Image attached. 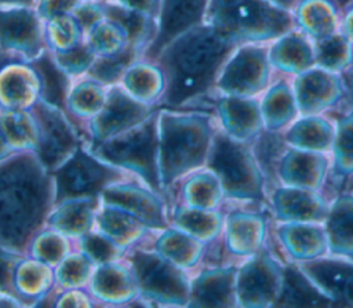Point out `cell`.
I'll return each mask as SVG.
<instances>
[{
  "label": "cell",
  "mask_w": 353,
  "mask_h": 308,
  "mask_svg": "<svg viewBox=\"0 0 353 308\" xmlns=\"http://www.w3.org/2000/svg\"><path fill=\"white\" fill-rule=\"evenodd\" d=\"M54 178L34 151L0 157V246L29 256L54 207Z\"/></svg>",
  "instance_id": "6da1fadb"
},
{
  "label": "cell",
  "mask_w": 353,
  "mask_h": 308,
  "mask_svg": "<svg viewBox=\"0 0 353 308\" xmlns=\"http://www.w3.org/2000/svg\"><path fill=\"white\" fill-rule=\"evenodd\" d=\"M236 44L203 22L175 37L154 59L165 88L160 108H190L214 88L216 76Z\"/></svg>",
  "instance_id": "7a4b0ae2"
},
{
  "label": "cell",
  "mask_w": 353,
  "mask_h": 308,
  "mask_svg": "<svg viewBox=\"0 0 353 308\" xmlns=\"http://www.w3.org/2000/svg\"><path fill=\"white\" fill-rule=\"evenodd\" d=\"M216 130V117L208 112L159 106L157 164L163 196L207 166Z\"/></svg>",
  "instance_id": "3957f363"
},
{
  "label": "cell",
  "mask_w": 353,
  "mask_h": 308,
  "mask_svg": "<svg viewBox=\"0 0 353 308\" xmlns=\"http://www.w3.org/2000/svg\"><path fill=\"white\" fill-rule=\"evenodd\" d=\"M204 22L236 46L276 40L294 25L290 10L268 0H208Z\"/></svg>",
  "instance_id": "277c9868"
},
{
  "label": "cell",
  "mask_w": 353,
  "mask_h": 308,
  "mask_svg": "<svg viewBox=\"0 0 353 308\" xmlns=\"http://www.w3.org/2000/svg\"><path fill=\"white\" fill-rule=\"evenodd\" d=\"M225 191L226 200L259 203L266 200V180L251 144L226 135L218 126L207 166Z\"/></svg>",
  "instance_id": "5b68a950"
},
{
  "label": "cell",
  "mask_w": 353,
  "mask_h": 308,
  "mask_svg": "<svg viewBox=\"0 0 353 308\" xmlns=\"http://www.w3.org/2000/svg\"><path fill=\"white\" fill-rule=\"evenodd\" d=\"M156 108L138 124L95 145H84L99 159L134 174L141 182L161 193L159 182V139Z\"/></svg>",
  "instance_id": "8992f818"
},
{
  "label": "cell",
  "mask_w": 353,
  "mask_h": 308,
  "mask_svg": "<svg viewBox=\"0 0 353 308\" xmlns=\"http://www.w3.org/2000/svg\"><path fill=\"white\" fill-rule=\"evenodd\" d=\"M124 260L130 265L138 286L142 305L188 307L192 273L164 258L152 244L131 247Z\"/></svg>",
  "instance_id": "52a82bcc"
},
{
  "label": "cell",
  "mask_w": 353,
  "mask_h": 308,
  "mask_svg": "<svg viewBox=\"0 0 353 308\" xmlns=\"http://www.w3.org/2000/svg\"><path fill=\"white\" fill-rule=\"evenodd\" d=\"M54 206L79 198H99L102 191L120 181H139L134 174L95 156L84 144L57 170Z\"/></svg>",
  "instance_id": "ba28073f"
},
{
  "label": "cell",
  "mask_w": 353,
  "mask_h": 308,
  "mask_svg": "<svg viewBox=\"0 0 353 308\" xmlns=\"http://www.w3.org/2000/svg\"><path fill=\"white\" fill-rule=\"evenodd\" d=\"M270 66L265 47L239 44L223 62L212 90L218 95L258 97L269 86Z\"/></svg>",
  "instance_id": "9c48e42d"
},
{
  "label": "cell",
  "mask_w": 353,
  "mask_h": 308,
  "mask_svg": "<svg viewBox=\"0 0 353 308\" xmlns=\"http://www.w3.org/2000/svg\"><path fill=\"white\" fill-rule=\"evenodd\" d=\"M285 267L269 251L244 258L237 265V307L266 308L279 304L285 283Z\"/></svg>",
  "instance_id": "30bf717a"
},
{
  "label": "cell",
  "mask_w": 353,
  "mask_h": 308,
  "mask_svg": "<svg viewBox=\"0 0 353 308\" xmlns=\"http://www.w3.org/2000/svg\"><path fill=\"white\" fill-rule=\"evenodd\" d=\"M30 110L39 127V144L34 152L44 167L52 173L77 151L84 137L65 109L43 98Z\"/></svg>",
  "instance_id": "8fae6325"
},
{
  "label": "cell",
  "mask_w": 353,
  "mask_h": 308,
  "mask_svg": "<svg viewBox=\"0 0 353 308\" xmlns=\"http://www.w3.org/2000/svg\"><path fill=\"white\" fill-rule=\"evenodd\" d=\"M48 50L44 21L34 6L0 4V51L32 62Z\"/></svg>",
  "instance_id": "7c38bea8"
},
{
  "label": "cell",
  "mask_w": 353,
  "mask_h": 308,
  "mask_svg": "<svg viewBox=\"0 0 353 308\" xmlns=\"http://www.w3.org/2000/svg\"><path fill=\"white\" fill-rule=\"evenodd\" d=\"M156 108L130 95L121 84L110 86L102 109L84 127L83 142L88 146L108 139L146 119Z\"/></svg>",
  "instance_id": "4fadbf2b"
},
{
  "label": "cell",
  "mask_w": 353,
  "mask_h": 308,
  "mask_svg": "<svg viewBox=\"0 0 353 308\" xmlns=\"http://www.w3.org/2000/svg\"><path fill=\"white\" fill-rule=\"evenodd\" d=\"M99 198L102 204L123 210L154 231L171 225L164 196L141 181L114 182L106 186Z\"/></svg>",
  "instance_id": "5bb4252c"
},
{
  "label": "cell",
  "mask_w": 353,
  "mask_h": 308,
  "mask_svg": "<svg viewBox=\"0 0 353 308\" xmlns=\"http://www.w3.org/2000/svg\"><path fill=\"white\" fill-rule=\"evenodd\" d=\"M295 265L328 301L353 307V258L324 256Z\"/></svg>",
  "instance_id": "9a60e30c"
},
{
  "label": "cell",
  "mask_w": 353,
  "mask_h": 308,
  "mask_svg": "<svg viewBox=\"0 0 353 308\" xmlns=\"http://www.w3.org/2000/svg\"><path fill=\"white\" fill-rule=\"evenodd\" d=\"M208 0H160L157 32L142 58L154 61L175 37L204 22Z\"/></svg>",
  "instance_id": "2e32d148"
},
{
  "label": "cell",
  "mask_w": 353,
  "mask_h": 308,
  "mask_svg": "<svg viewBox=\"0 0 353 308\" xmlns=\"http://www.w3.org/2000/svg\"><path fill=\"white\" fill-rule=\"evenodd\" d=\"M215 112L219 128L236 141L252 144L265 133L256 97L218 95Z\"/></svg>",
  "instance_id": "e0dca14e"
},
{
  "label": "cell",
  "mask_w": 353,
  "mask_h": 308,
  "mask_svg": "<svg viewBox=\"0 0 353 308\" xmlns=\"http://www.w3.org/2000/svg\"><path fill=\"white\" fill-rule=\"evenodd\" d=\"M236 275L237 265H211L192 272L188 307H237Z\"/></svg>",
  "instance_id": "ac0fdd59"
},
{
  "label": "cell",
  "mask_w": 353,
  "mask_h": 308,
  "mask_svg": "<svg viewBox=\"0 0 353 308\" xmlns=\"http://www.w3.org/2000/svg\"><path fill=\"white\" fill-rule=\"evenodd\" d=\"M294 93L301 115H323L343 95L338 73L313 66L295 76Z\"/></svg>",
  "instance_id": "d6986e66"
},
{
  "label": "cell",
  "mask_w": 353,
  "mask_h": 308,
  "mask_svg": "<svg viewBox=\"0 0 353 308\" xmlns=\"http://www.w3.org/2000/svg\"><path fill=\"white\" fill-rule=\"evenodd\" d=\"M277 222H324L330 202L320 191L280 184L269 196Z\"/></svg>",
  "instance_id": "ffe728a7"
},
{
  "label": "cell",
  "mask_w": 353,
  "mask_h": 308,
  "mask_svg": "<svg viewBox=\"0 0 353 308\" xmlns=\"http://www.w3.org/2000/svg\"><path fill=\"white\" fill-rule=\"evenodd\" d=\"M87 289L98 305H132L138 297L137 280L124 258L97 265Z\"/></svg>",
  "instance_id": "44dd1931"
},
{
  "label": "cell",
  "mask_w": 353,
  "mask_h": 308,
  "mask_svg": "<svg viewBox=\"0 0 353 308\" xmlns=\"http://www.w3.org/2000/svg\"><path fill=\"white\" fill-rule=\"evenodd\" d=\"M331 169L328 153L288 148L281 153L277 163L279 182L288 186L321 191Z\"/></svg>",
  "instance_id": "7402d4cb"
},
{
  "label": "cell",
  "mask_w": 353,
  "mask_h": 308,
  "mask_svg": "<svg viewBox=\"0 0 353 308\" xmlns=\"http://www.w3.org/2000/svg\"><path fill=\"white\" fill-rule=\"evenodd\" d=\"M266 231V218L259 213L245 210L226 213L222 232L225 249L234 257H251L265 249Z\"/></svg>",
  "instance_id": "603a6c76"
},
{
  "label": "cell",
  "mask_w": 353,
  "mask_h": 308,
  "mask_svg": "<svg viewBox=\"0 0 353 308\" xmlns=\"http://www.w3.org/2000/svg\"><path fill=\"white\" fill-rule=\"evenodd\" d=\"M40 95V79L30 62L11 61L0 66V108L32 109Z\"/></svg>",
  "instance_id": "cb8c5ba5"
},
{
  "label": "cell",
  "mask_w": 353,
  "mask_h": 308,
  "mask_svg": "<svg viewBox=\"0 0 353 308\" xmlns=\"http://www.w3.org/2000/svg\"><path fill=\"white\" fill-rule=\"evenodd\" d=\"M276 238L294 262H307L328 256L323 222H277Z\"/></svg>",
  "instance_id": "d4e9b609"
},
{
  "label": "cell",
  "mask_w": 353,
  "mask_h": 308,
  "mask_svg": "<svg viewBox=\"0 0 353 308\" xmlns=\"http://www.w3.org/2000/svg\"><path fill=\"white\" fill-rule=\"evenodd\" d=\"M335 138V123L324 115H301L283 133V144L288 148L328 153Z\"/></svg>",
  "instance_id": "484cf974"
},
{
  "label": "cell",
  "mask_w": 353,
  "mask_h": 308,
  "mask_svg": "<svg viewBox=\"0 0 353 308\" xmlns=\"http://www.w3.org/2000/svg\"><path fill=\"white\" fill-rule=\"evenodd\" d=\"M101 198H79L55 204L47 217L46 227H51L72 240L88 233L94 225Z\"/></svg>",
  "instance_id": "4316f807"
},
{
  "label": "cell",
  "mask_w": 353,
  "mask_h": 308,
  "mask_svg": "<svg viewBox=\"0 0 353 308\" xmlns=\"http://www.w3.org/2000/svg\"><path fill=\"white\" fill-rule=\"evenodd\" d=\"M268 55L272 66L295 76L316 65L313 40L301 30L291 29L277 37Z\"/></svg>",
  "instance_id": "83f0119b"
},
{
  "label": "cell",
  "mask_w": 353,
  "mask_h": 308,
  "mask_svg": "<svg viewBox=\"0 0 353 308\" xmlns=\"http://www.w3.org/2000/svg\"><path fill=\"white\" fill-rule=\"evenodd\" d=\"M94 228L127 250L142 242L150 240L159 232L125 211L102 203Z\"/></svg>",
  "instance_id": "f1b7e54d"
},
{
  "label": "cell",
  "mask_w": 353,
  "mask_h": 308,
  "mask_svg": "<svg viewBox=\"0 0 353 308\" xmlns=\"http://www.w3.org/2000/svg\"><path fill=\"white\" fill-rule=\"evenodd\" d=\"M152 247L164 258L190 273L203 261L207 251L205 243L172 225L154 235Z\"/></svg>",
  "instance_id": "f546056e"
},
{
  "label": "cell",
  "mask_w": 353,
  "mask_h": 308,
  "mask_svg": "<svg viewBox=\"0 0 353 308\" xmlns=\"http://www.w3.org/2000/svg\"><path fill=\"white\" fill-rule=\"evenodd\" d=\"M328 239V256L353 258V193H343L330 202L323 222Z\"/></svg>",
  "instance_id": "4dcf8cb0"
},
{
  "label": "cell",
  "mask_w": 353,
  "mask_h": 308,
  "mask_svg": "<svg viewBox=\"0 0 353 308\" xmlns=\"http://www.w3.org/2000/svg\"><path fill=\"white\" fill-rule=\"evenodd\" d=\"M170 222L208 246L222 238L225 213L221 209L207 210L178 203L170 209Z\"/></svg>",
  "instance_id": "1f68e13d"
},
{
  "label": "cell",
  "mask_w": 353,
  "mask_h": 308,
  "mask_svg": "<svg viewBox=\"0 0 353 308\" xmlns=\"http://www.w3.org/2000/svg\"><path fill=\"white\" fill-rule=\"evenodd\" d=\"M14 287L25 307H36L55 289L54 267L32 256L23 257L15 271Z\"/></svg>",
  "instance_id": "d6a6232c"
},
{
  "label": "cell",
  "mask_w": 353,
  "mask_h": 308,
  "mask_svg": "<svg viewBox=\"0 0 353 308\" xmlns=\"http://www.w3.org/2000/svg\"><path fill=\"white\" fill-rule=\"evenodd\" d=\"M120 84L135 99L159 106L164 94L165 80L161 68L156 61L139 58L124 73Z\"/></svg>",
  "instance_id": "836d02e7"
},
{
  "label": "cell",
  "mask_w": 353,
  "mask_h": 308,
  "mask_svg": "<svg viewBox=\"0 0 353 308\" xmlns=\"http://www.w3.org/2000/svg\"><path fill=\"white\" fill-rule=\"evenodd\" d=\"M106 19L114 22L125 35L127 43L142 54L157 32V19L143 12L131 10L116 0H101Z\"/></svg>",
  "instance_id": "e575fe53"
},
{
  "label": "cell",
  "mask_w": 353,
  "mask_h": 308,
  "mask_svg": "<svg viewBox=\"0 0 353 308\" xmlns=\"http://www.w3.org/2000/svg\"><path fill=\"white\" fill-rule=\"evenodd\" d=\"M265 131L283 133L299 116L294 88L287 83L268 87L259 99Z\"/></svg>",
  "instance_id": "d590c367"
},
{
  "label": "cell",
  "mask_w": 353,
  "mask_h": 308,
  "mask_svg": "<svg viewBox=\"0 0 353 308\" xmlns=\"http://www.w3.org/2000/svg\"><path fill=\"white\" fill-rule=\"evenodd\" d=\"M0 138L10 152L36 151L39 127L33 112L0 108Z\"/></svg>",
  "instance_id": "8d00e7d4"
},
{
  "label": "cell",
  "mask_w": 353,
  "mask_h": 308,
  "mask_svg": "<svg viewBox=\"0 0 353 308\" xmlns=\"http://www.w3.org/2000/svg\"><path fill=\"white\" fill-rule=\"evenodd\" d=\"M179 198L186 206L207 210L221 209L226 202L221 180L208 167L194 171L181 182Z\"/></svg>",
  "instance_id": "74e56055"
},
{
  "label": "cell",
  "mask_w": 353,
  "mask_h": 308,
  "mask_svg": "<svg viewBox=\"0 0 353 308\" xmlns=\"http://www.w3.org/2000/svg\"><path fill=\"white\" fill-rule=\"evenodd\" d=\"M109 87L90 77H79L73 80L65 102V109L69 116L84 127L103 106Z\"/></svg>",
  "instance_id": "f35d334b"
},
{
  "label": "cell",
  "mask_w": 353,
  "mask_h": 308,
  "mask_svg": "<svg viewBox=\"0 0 353 308\" xmlns=\"http://www.w3.org/2000/svg\"><path fill=\"white\" fill-rule=\"evenodd\" d=\"M299 30L313 41L339 32V18L330 0H303L295 6Z\"/></svg>",
  "instance_id": "ab89813d"
},
{
  "label": "cell",
  "mask_w": 353,
  "mask_h": 308,
  "mask_svg": "<svg viewBox=\"0 0 353 308\" xmlns=\"http://www.w3.org/2000/svg\"><path fill=\"white\" fill-rule=\"evenodd\" d=\"M30 64L36 69L40 79V98L65 109L66 95L73 80L55 64L50 52V48L46 52H43L39 58L33 59Z\"/></svg>",
  "instance_id": "60d3db41"
},
{
  "label": "cell",
  "mask_w": 353,
  "mask_h": 308,
  "mask_svg": "<svg viewBox=\"0 0 353 308\" xmlns=\"http://www.w3.org/2000/svg\"><path fill=\"white\" fill-rule=\"evenodd\" d=\"M139 58H142V52L135 47L127 46L124 50L113 55L97 57L85 73V77L99 81L108 87L120 84L125 70Z\"/></svg>",
  "instance_id": "b9f144b4"
},
{
  "label": "cell",
  "mask_w": 353,
  "mask_h": 308,
  "mask_svg": "<svg viewBox=\"0 0 353 308\" xmlns=\"http://www.w3.org/2000/svg\"><path fill=\"white\" fill-rule=\"evenodd\" d=\"M97 264L81 250L73 249L55 268V287L58 290L87 287Z\"/></svg>",
  "instance_id": "7bdbcfd3"
},
{
  "label": "cell",
  "mask_w": 353,
  "mask_h": 308,
  "mask_svg": "<svg viewBox=\"0 0 353 308\" xmlns=\"http://www.w3.org/2000/svg\"><path fill=\"white\" fill-rule=\"evenodd\" d=\"M316 66L332 73L342 72L352 61L353 44L339 30L313 41Z\"/></svg>",
  "instance_id": "ee69618b"
},
{
  "label": "cell",
  "mask_w": 353,
  "mask_h": 308,
  "mask_svg": "<svg viewBox=\"0 0 353 308\" xmlns=\"http://www.w3.org/2000/svg\"><path fill=\"white\" fill-rule=\"evenodd\" d=\"M73 249L74 242L70 238L51 227H44L32 239L29 256L55 268Z\"/></svg>",
  "instance_id": "f6af8a7d"
},
{
  "label": "cell",
  "mask_w": 353,
  "mask_h": 308,
  "mask_svg": "<svg viewBox=\"0 0 353 308\" xmlns=\"http://www.w3.org/2000/svg\"><path fill=\"white\" fill-rule=\"evenodd\" d=\"M46 40L51 51H66L85 40L84 32L72 14L59 15L44 22Z\"/></svg>",
  "instance_id": "bcb514c9"
},
{
  "label": "cell",
  "mask_w": 353,
  "mask_h": 308,
  "mask_svg": "<svg viewBox=\"0 0 353 308\" xmlns=\"http://www.w3.org/2000/svg\"><path fill=\"white\" fill-rule=\"evenodd\" d=\"M331 167L339 175H353V112L335 123V138L330 152Z\"/></svg>",
  "instance_id": "7dc6e473"
},
{
  "label": "cell",
  "mask_w": 353,
  "mask_h": 308,
  "mask_svg": "<svg viewBox=\"0 0 353 308\" xmlns=\"http://www.w3.org/2000/svg\"><path fill=\"white\" fill-rule=\"evenodd\" d=\"M73 242H74V249L81 250L97 265L120 261L124 258L125 253L128 251L127 249L119 246L117 243L110 240L108 236H105L95 228H92L88 233H85L84 236Z\"/></svg>",
  "instance_id": "c3c4849f"
},
{
  "label": "cell",
  "mask_w": 353,
  "mask_h": 308,
  "mask_svg": "<svg viewBox=\"0 0 353 308\" xmlns=\"http://www.w3.org/2000/svg\"><path fill=\"white\" fill-rule=\"evenodd\" d=\"M85 43L97 57L113 55L128 46L124 32L106 18L88 32Z\"/></svg>",
  "instance_id": "681fc988"
},
{
  "label": "cell",
  "mask_w": 353,
  "mask_h": 308,
  "mask_svg": "<svg viewBox=\"0 0 353 308\" xmlns=\"http://www.w3.org/2000/svg\"><path fill=\"white\" fill-rule=\"evenodd\" d=\"M52 59L55 64L72 79L76 80L79 77L85 76L88 69L91 68L92 62L95 61L97 55L85 43V40L66 51H51Z\"/></svg>",
  "instance_id": "f907efd6"
},
{
  "label": "cell",
  "mask_w": 353,
  "mask_h": 308,
  "mask_svg": "<svg viewBox=\"0 0 353 308\" xmlns=\"http://www.w3.org/2000/svg\"><path fill=\"white\" fill-rule=\"evenodd\" d=\"M26 257L19 251L0 246V291L17 296L14 287V276L18 264ZM18 297V296H17Z\"/></svg>",
  "instance_id": "816d5d0a"
},
{
  "label": "cell",
  "mask_w": 353,
  "mask_h": 308,
  "mask_svg": "<svg viewBox=\"0 0 353 308\" xmlns=\"http://www.w3.org/2000/svg\"><path fill=\"white\" fill-rule=\"evenodd\" d=\"M72 15L80 23L84 32V36H87L94 26H97L99 22H102L106 18L103 4L101 0H83L73 10Z\"/></svg>",
  "instance_id": "f5cc1de1"
},
{
  "label": "cell",
  "mask_w": 353,
  "mask_h": 308,
  "mask_svg": "<svg viewBox=\"0 0 353 308\" xmlns=\"http://www.w3.org/2000/svg\"><path fill=\"white\" fill-rule=\"evenodd\" d=\"M95 305H98L97 300L87 287L58 290L54 301L55 308H92Z\"/></svg>",
  "instance_id": "db71d44e"
},
{
  "label": "cell",
  "mask_w": 353,
  "mask_h": 308,
  "mask_svg": "<svg viewBox=\"0 0 353 308\" xmlns=\"http://www.w3.org/2000/svg\"><path fill=\"white\" fill-rule=\"evenodd\" d=\"M83 0H37L34 8L37 10L41 19L46 22L51 18L72 14L73 10L81 3Z\"/></svg>",
  "instance_id": "11a10c76"
},
{
  "label": "cell",
  "mask_w": 353,
  "mask_h": 308,
  "mask_svg": "<svg viewBox=\"0 0 353 308\" xmlns=\"http://www.w3.org/2000/svg\"><path fill=\"white\" fill-rule=\"evenodd\" d=\"M116 1L123 4L127 8L143 12L157 19L159 10H160V0H116Z\"/></svg>",
  "instance_id": "9f6ffc18"
},
{
  "label": "cell",
  "mask_w": 353,
  "mask_h": 308,
  "mask_svg": "<svg viewBox=\"0 0 353 308\" xmlns=\"http://www.w3.org/2000/svg\"><path fill=\"white\" fill-rule=\"evenodd\" d=\"M341 32L353 44V7L347 10L343 19L341 21Z\"/></svg>",
  "instance_id": "6f0895ef"
},
{
  "label": "cell",
  "mask_w": 353,
  "mask_h": 308,
  "mask_svg": "<svg viewBox=\"0 0 353 308\" xmlns=\"http://www.w3.org/2000/svg\"><path fill=\"white\" fill-rule=\"evenodd\" d=\"M0 307H25V304L19 297L0 291Z\"/></svg>",
  "instance_id": "680465c9"
},
{
  "label": "cell",
  "mask_w": 353,
  "mask_h": 308,
  "mask_svg": "<svg viewBox=\"0 0 353 308\" xmlns=\"http://www.w3.org/2000/svg\"><path fill=\"white\" fill-rule=\"evenodd\" d=\"M37 0H0V4H17V6H34Z\"/></svg>",
  "instance_id": "91938a15"
},
{
  "label": "cell",
  "mask_w": 353,
  "mask_h": 308,
  "mask_svg": "<svg viewBox=\"0 0 353 308\" xmlns=\"http://www.w3.org/2000/svg\"><path fill=\"white\" fill-rule=\"evenodd\" d=\"M7 61H6V58L0 54V66L1 65H4ZM8 153H11L8 149H7V146L3 144V141H1V138H0V157H3V156H6V155H8Z\"/></svg>",
  "instance_id": "94428289"
}]
</instances>
